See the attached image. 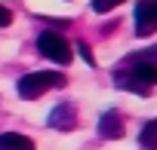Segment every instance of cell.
I'll use <instances>...</instances> for the list:
<instances>
[{
  "instance_id": "30bf717a",
  "label": "cell",
  "mask_w": 157,
  "mask_h": 150,
  "mask_svg": "<svg viewBox=\"0 0 157 150\" xmlns=\"http://www.w3.org/2000/svg\"><path fill=\"white\" fill-rule=\"evenodd\" d=\"M117 3H120V0H93V9L96 12H111Z\"/></svg>"
},
{
  "instance_id": "9c48e42d",
  "label": "cell",
  "mask_w": 157,
  "mask_h": 150,
  "mask_svg": "<svg viewBox=\"0 0 157 150\" xmlns=\"http://www.w3.org/2000/svg\"><path fill=\"white\" fill-rule=\"evenodd\" d=\"M136 58H139V61H145V64H157V46H148V49L136 52Z\"/></svg>"
},
{
  "instance_id": "3957f363",
  "label": "cell",
  "mask_w": 157,
  "mask_h": 150,
  "mask_svg": "<svg viewBox=\"0 0 157 150\" xmlns=\"http://www.w3.org/2000/svg\"><path fill=\"white\" fill-rule=\"evenodd\" d=\"M37 52L46 55V58L56 61V64H68V61H71V46H68V40H65L59 31H43V34L37 37Z\"/></svg>"
},
{
  "instance_id": "7c38bea8",
  "label": "cell",
  "mask_w": 157,
  "mask_h": 150,
  "mask_svg": "<svg viewBox=\"0 0 157 150\" xmlns=\"http://www.w3.org/2000/svg\"><path fill=\"white\" fill-rule=\"evenodd\" d=\"M77 49H80V55L86 58V64H96V58H93V52H90V46H86V43H80Z\"/></svg>"
},
{
  "instance_id": "8992f818",
  "label": "cell",
  "mask_w": 157,
  "mask_h": 150,
  "mask_svg": "<svg viewBox=\"0 0 157 150\" xmlns=\"http://www.w3.org/2000/svg\"><path fill=\"white\" fill-rule=\"evenodd\" d=\"M99 135L108 138V141H114V138L123 135V120L117 116V110H105L99 116Z\"/></svg>"
},
{
  "instance_id": "277c9868",
  "label": "cell",
  "mask_w": 157,
  "mask_h": 150,
  "mask_svg": "<svg viewBox=\"0 0 157 150\" xmlns=\"http://www.w3.org/2000/svg\"><path fill=\"white\" fill-rule=\"evenodd\" d=\"M157 31V0H139L136 3V34L148 37Z\"/></svg>"
},
{
  "instance_id": "5b68a950",
  "label": "cell",
  "mask_w": 157,
  "mask_h": 150,
  "mask_svg": "<svg viewBox=\"0 0 157 150\" xmlns=\"http://www.w3.org/2000/svg\"><path fill=\"white\" fill-rule=\"evenodd\" d=\"M49 129H59V132H68V129H74L77 126V110H74V104H56L52 110H49Z\"/></svg>"
},
{
  "instance_id": "52a82bcc",
  "label": "cell",
  "mask_w": 157,
  "mask_h": 150,
  "mask_svg": "<svg viewBox=\"0 0 157 150\" xmlns=\"http://www.w3.org/2000/svg\"><path fill=\"white\" fill-rule=\"evenodd\" d=\"M0 150H34V141L19 132H3L0 135Z\"/></svg>"
},
{
  "instance_id": "7a4b0ae2",
  "label": "cell",
  "mask_w": 157,
  "mask_h": 150,
  "mask_svg": "<svg viewBox=\"0 0 157 150\" xmlns=\"http://www.w3.org/2000/svg\"><path fill=\"white\" fill-rule=\"evenodd\" d=\"M59 86H65V77H62L59 70H34V73H25V77L16 83V92H19V98L34 101L43 92L59 89Z\"/></svg>"
},
{
  "instance_id": "8fae6325",
  "label": "cell",
  "mask_w": 157,
  "mask_h": 150,
  "mask_svg": "<svg viewBox=\"0 0 157 150\" xmlns=\"http://www.w3.org/2000/svg\"><path fill=\"white\" fill-rule=\"evenodd\" d=\"M10 22H13V12H10V9H6L3 3H0V28H6Z\"/></svg>"
},
{
  "instance_id": "ba28073f",
  "label": "cell",
  "mask_w": 157,
  "mask_h": 150,
  "mask_svg": "<svg viewBox=\"0 0 157 150\" xmlns=\"http://www.w3.org/2000/svg\"><path fill=\"white\" fill-rule=\"evenodd\" d=\"M139 144H142L145 150H157V116H154L151 123H145V126H142Z\"/></svg>"
},
{
  "instance_id": "6da1fadb",
  "label": "cell",
  "mask_w": 157,
  "mask_h": 150,
  "mask_svg": "<svg viewBox=\"0 0 157 150\" xmlns=\"http://www.w3.org/2000/svg\"><path fill=\"white\" fill-rule=\"evenodd\" d=\"M114 83L126 92H136V95H148L151 86H157V64H145L139 61L136 55H129L123 61V67L114 70Z\"/></svg>"
}]
</instances>
